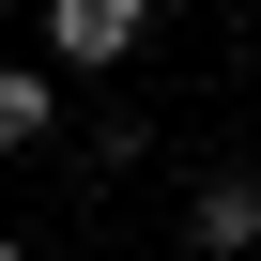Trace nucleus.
Here are the masks:
<instances>
[{
	"mask_svg": "<svg viewBox=\"0 0 261 261\" xmlns=\"http://www.w3.org/2000/svg\"><path fill=\"white\" fill-rule=\"evenodd\" d=\"M62 123V92H46V62H0V154H31Z\"/></svg>",
	"mask_w": 261,
	"mask_h": 261,
	"instance_id": "3",
	"label": "nucleus"
},
{
	"mask_svg": "<svg viewBox=\"0 0 261 261\" xmlns=\"http://www.w3.org/2000/svg\"><path fill=\"white\" fill-rule=\"evenodd\" d=\"M185 246H200V261H246V246H261V169H215V185L185 200Z\"/></svg>",
	"mask_w": 261,
	"mask_h": 261,
	"instance_id": "1",
	"label": "nucleus"
},
{
	"mask_svg": "<svg viewBox=\"0 0 261 261\" xmlns=\"http://www.w3.org/2000/svg\"><path fill=\"white\" fill-rule=\"evenodd\" d=\"M0 261H16V230H0Z\"/></svg>",
	"mask_w": 261,
	"mask_h": 261,
	"instance_id": "4",
	"label": "nucleus"
},
{
	"mask_svg": "<svg viewBox=\"0 0 261 261\" xmlns=\"http://www.w3.org/2000/svg\"><path fill=\"white\" fill-rule=\"evenodd\" d=\"M123 46H139V0H46V62H123Z\"/></svg>",
	"mask_w": 261,
	"mask_h": 261,
	"instance_id": "2",
	"label": "nucleus"
}]
</instances>
